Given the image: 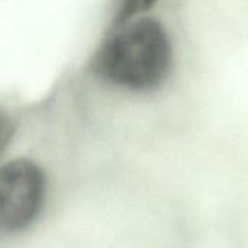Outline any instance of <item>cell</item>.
I'll use <instances>...</instances> for the list:
<instances>
[{
    "label": "cell",
    "instance_id": "cell-1",
    "mask_svg": "<svg viewBox=\"0 0 248 248\" xmlns=\"http://www.w3.org/2000/svg\"><path fill=\"white\" fill-rule=\"evenodd\" d=\"M173 51L164 25L153 16L118 25L93 58V71L108 83L129 90L160 86L171 68Z\"/></svg>",
    "mask_w": 248,
    "mask_h": 248
},
{
    "label": "cell",
    "instance_id": "cell-2",
    "mask_svg": "<svg viewBox=\"0 0 248 248\" xmlns=\"http://www.w3.org/2000/svg\"><path fill=\"white\" fill-rule=\"evenodd\" d=\"M45 192L41 169L31 160L16 158L0 171V224L7 232L29 227L38 217Z\"/></svg>",
    "mask_w": 248,
    "mask_h": 248
}]
</instances>
